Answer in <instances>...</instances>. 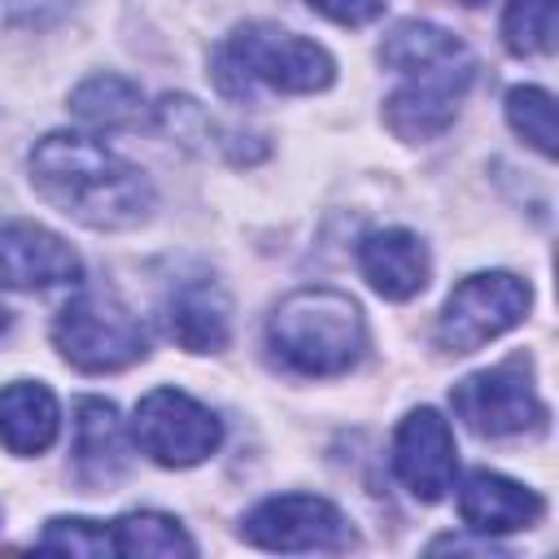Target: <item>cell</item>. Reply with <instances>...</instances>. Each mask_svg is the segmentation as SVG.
I'll return each instance as SVG.
<instances>
[{"mask_svg": "<svg viewBox=\"0 0 559 559\" xmlns=\"http://www.w3.org/2000/svg\"><path fill=\"white\" fill-rule=\"evenodd\" d=\"M166 328H170V336L188 354H214V349L227 345L231 306H227V297H223L218 284L192 280V284L175 288V297L166 301Z\"/></svg>", "mask_w": 559, "mask_h": 559, "instance_id": "16", "label": "cell"}, {"mask_svg": "<svg viewBox=\"0 0 559 559\" xmlns=\"http://www.w3.org/2000/svg\"><path fill=\"white\" fill-rule=\"evenodd\" d=\"M52 341L70 367L92 376L122 371L148 354L144 323L109 293H79L74 301H66L52 323Z\"/></svg>", "mask_w": 559, "mask_h": 559, "instance_id": "4", "label": "cell"}, {"mask_svg": "<svg viewBox=\"0 0 559 559\" xmlns=\"http://www.w3.org/2000/svg\"><path fill=\"white\" fill-rule=\"evenodd\" d=\"M467 52L459 44V35L432 26V22H402L384 44H380V61L393 66V70H424V66H437L445 57H459Z\"/></svg>", "mask_w": 559, "mask_h": 559, "instance_id": "19", "label": "cell"}, {"mask_svg": "<svg viewBox=\"0 0 559 559\" xmlns=\"http://www.w3.org/2000/svg\"><path fill=\"white\" fill-rule=\"evenodd\" d=\"M240 533L262 550H349L354 546L349 520L328 498H314V493H280L258 502L245 515Z\"/></svg>", "mask_w": 559, "mask_h": 559, "instance_id": "8", "label": "cell"}, {"mask_svg": "<svg viewBox=\"0 0 559 559\" xmlns=\"http://www.w3.org/2000/svg\"><path fill=\"white\" fill-rule=\"evenodd\" d=\"M266 341L284 367L297 376H341L367 349V323L349 293L297 288L284 297L266 323Z\"/></svg>", "mask_w": 559, "mask_h": 559, "instance_id": "2", "label": "cell"}, {"mask_svg": "<svg viewBox=\"0 0 559 559\" xmlns=\"http://www.w3.org/2000/svg\"><path fill=\"white\" fill-rule=\"evenodd\" d=\"M114 555H131V559H175V555H192V537L179 528V520L162 515V511H131L122 520H114Z\"/></svg>", "mask_w": 559, "mask_h": 559, "instance_id": "18", "label": "cell"}, {"mask_svg": "<svg viewBox=\"0 0 559 559\" xmlns=\"http://www.w3.org/2000/svg\"><path fill=\"white\" fill-rule=\"evenodd\" d=\"M463 4H485V0H463Z\"/></svg>", "mask_w": 559, "mask_h": 559, "instance_id": "25", "label": "cell"}, {"mask_svg": "<svg viewBox=\"0 0 559 559\" xmlns=\"http://www.w3.org/2000/svg\"><path fill=\"white\" fill-rule=\"evenodd\" d=\"M35 546L39 550H57V555H87V559H96V555H114V533L105 524H96V520H79V515L66 520V515H57V520L44 524Z\"/></svg>", "mask_w": 559, "mask_h": 559, "instance_id": "22", "label": "cell"}, {"mask_svg": "<svg viewBox=\"0 0 559 559\" xmlns=\"http://www.w3.org/2000/svg\"><path fill=\"white\" fill-rule=\"evenodd\" d=\"M70 114L96 131H122V127H140L144 96L135 83L118 74H92L70 92Z\"/></svg>", "mask_w": 559, "mask_h": 559, "instance_id": "17", "label": "cell"}, {"mask_svg": "<svg viewBox=\"0 0 559 559\" xmlns=\"http://www.w3.org/2000/svg\"><path fill=\"white\" fill-rule=\"evenodd\" d=\"M214 83L231 100H249L258 87L271 92H323L336 79V61L306 35L249 22L214 48Z\"/></svg>", "mask_w": 559, "mask_h": 559, "instance_id": "3", "label": "cell"}, {"mask_svg": "<svg viewBox=\"0 0 559 559\" xmlns=\"http://www.w3.org/2000/svg\"><path fill=\"white\" fill-rule=\"evenodd\" d=\"M502 44L515 57H537L555 48V0H507Z\"/></svg>", "mask_w": 559, "mask_h": 559, "instance_id": "20", "label": "cell"}, {"mask_svg": "<svg viewBox=\"0 0 559 559\" xmlns=\"http://www.w3.org/2000/svg\"><path fill=\"white\" fill-rule=\"evenodd\" d=\"M131 437H135V445L153 463H162V467H192V463H201V459H210L218 450L223 424L197 397H188L179 389H153L135 406Z\"/></svg>", "mask_w": 559, "mask_h": 559, "instance_id": "7", "label": "cell"}, {"mask_svg": "<svg viewBox=\"0 0 559 559\" xmlns=\"http://www.w3.org/2000/svg\"><path fill=\"white\" fill-rule=\"evenodd\" d=\"M61 411L48 384L13 380L0 389V441L9 454H44L57 441Z\"/></svg>", "mask_w": 559, "mask_h": 559, "instance_id": "15", "label": "cell"}, {"mask_svg": "<svg viewBox=\"0 0 559 559\" xmlns=\"http://www.w3.org/2000/svg\"><path fill=\"white\" fill-rule=\"evenodd\" d=\"M358 266H362L367 284L389 301H406L428 284V249L406 227L367 231L358 240Z\"/></svg>", "mask_w": 559, "mask_h": 559, "instance_id": "13", "label": "cell"}, {"mask_svg": "<svg viewBox=\"0 0 559 559\" xmlns=\"http://www.w3.org/2000/svg\"><path fill=\"white\" fill-rule=\"evenodd\" d=\"M31 183L48 205L92 231H127L153 210V183L79 131H52L31 148Z\"/></svg>", "mask_w": 559, "mask_h": 559, "instance_id": "1", "label": "cell"}, {"mask_svg": "<svg viewBox=\"0 0 559 559\" xmlns=\"http://www.w3.org/2000/svg\"><path fill=\"white\" fill-rule=\"evenodd\" d=\"M467 83H472V57L467 52L445 57V61L424 66V70H411V79L384 100L389 131L397 140H437L454 122Z\"/></svg>", "mask_w": 559, "mask_h": 559, "instance_id": "9", "label": "cell"}, {"mask_svg": "<svg viewBox=\"0 0 559 559\" xmlns=\"http://www.w3.org/2000/svg\"><path fill=\"white\" fill-rule=\"evenodd\" d=\"M546 502L537 489L511 480V476H498V472H467L463 489H459V515L472 533H515V528H533L542 520Z\"/></svg>", "mask_w": 559, "mask_h": 559, "instance_id": "12", "label": "cell"}, {"mask_svg": "<svg viewBox=\"0 0 559 559\" xmlns=\"http://www.w3.org/2000/svg\"><path fill=\"white\" fill-rule=\"evenodd\" d=\"M454 432L441 419V411L419 406L411 411L393 432V472L397 480L419 498L437 502L454 485Z\"/></svg>", "mask_w": 559, "mask_h": 559, "instance_id": "10", "label": "cell"}, {"mask_svg": "<svg viewBox=\"0 0 559 559\" xmlns=\"http://www.w3.org/2000/svg\"><path fill=\"white\" fill-rule=\"evenodd\" d=\"M83 275L79 253L39 223L0 227V284L4 288H52Z\"/></svg>", "mask_w": 559, "mask_h": 559, "instance_id": "11", "label": "cell"}, {"mask_svg": "<svg viewBox=\"0 0 559 559\" xmlns=\"http://www.w3.org/2000/svg\"><path fill=\"white\" fill-rule=\"evenodd\" d=\"M507 122L542 157H555V96L546 87H511L507 92Z\"/></svg>", "mask_w": 559, "mask_h": 559, "instance_id": "21", "label": "cell"}, {"mask_svg": "<svg viewBox=\"0 0 559 559\" xmlns=\"http://www.w3.org/2000/svg\"><path fill=\"white\" fill-rule=\"evenodd\" d=\"M310 9H319L323 17L341 22V26H367L384 13V0H306Z\"/></svg>", "mask_w": 559, "mask_h": 559, "instance_id": "23", "label": "cell"}, {"mask_svg": "<svg viewBox=\"0 0 559 559\" xmlns=\"http://www.w3.org/2000/svg\"><path fill=\"white\" fill-rule=\"evenodd\" d=\"M528 306H533V288L520 275H511V271L467 275L450 293V301L437 319V345L450 349V354H472L485 341L524 323Z\"/></svg>", "mask_w": 559, "mask_h": 559, "instance_id": "6", "label": "cell"}, {"mask_svg": "<svg viewBox=\"0 0 559 559\" xmlns=\"http://www.w3.org/2000/svg\"><path fill=\"white\" fill-rule=\"evenodd\" d=\"M74 472L87 489L114 485L127 472V432L109 402L83 397L74 411Z\"/></svg>", "mask_w": 559, "mask_h": 559, "instance_id": "14", "label": "cell"}, {"mask_svg": "<svg viewBox=\"0 0 559 559\" xmlns=\"http://www.w3.org/2000/svg\"><path fill=\"white\" fill-rule=\"evenodd\" d=\"M4 328H9V310L0 306V332H4Z\"/></svg>", "mask_w": 559, "mask_h": 559, "instance_id": "24", "label": "cell"}, {"mask_svg": "<svg viewBox=\"0 0 559 559\" xmlns=\"http://www.w3.org/2000/svg\"><path fill=\"white\" fill-rule=\"evenodd\" d=\"M450 406L476 437H515L546 424V402L537 397L533 362L524 354H511L498 367L459 380Z\"/></svg>", "mask_w": 559, "mask_h": 559, "instance_id": "5", "label": "cell"}]
</instances>
